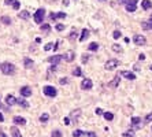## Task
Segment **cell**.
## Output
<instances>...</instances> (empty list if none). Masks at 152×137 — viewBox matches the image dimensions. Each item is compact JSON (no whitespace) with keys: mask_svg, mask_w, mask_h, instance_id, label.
Listing matches in <instances>:
<instances>
[{"mask_svg":"<svg viewBox=\"0 0 152 137\" xmlns=\"http://www.w3.org/2000/svg\"><path fill=\"white\" fill-rule=\"evenodd\" d=\"M0 68H2V71L6 75H11V74L15 73V66L13 63H8V62H4L3 64H0Z\"/></svg>","mask_w":152,"mask_h":137,"instance_id":"6da1fadb","label":"cell"},{"mask_svg":"<svg viewBox=\"0 0 152 137\" xmlns=\"http://www.w3.org/2000/svg\"><path fill=\"white\" fill-rule=\"evenodd\" d=\"M118 66H119V60L118 59H110V60H107V62H106L104 68H106V70H108V71H111V70H115Z\"/></svg>","mask_w":152,"mask_h":137,"instance_id":"7a4b0ae2","label":"cell"},{"mask_svg":"<svg viewBox=\"0 0 152 137\" xmlns=\"http://www.w3.org/2000/svg\"><path fill=\"white\" fill-rule=\"evenodd\" d=\"M43 92H44V95L48 96V97H55L58 93V91L55 89L54 86H51V85H47V86H44L43 88Z\"/></svg>","mask_w":152,"mask_h":137,"instance_id":"3957f363","label":"cell"},{"mask_svg":"<svg viewBox=\"0 0 152 137\" xmlns=\"http://www.w3.org/2000/svg\"><path fill=\"white\" fill-rule=\"evenodd\" d=\"M44 15H45V10L44 8H38L37 11H36V14H34V22L36 23H41L43 22V19H44Z\"/></svg>","mask_w":152,"mask_h":137,"instance_id":"277c9868","label":"cell"},{"mask_svg":"<svg viewBox=\"0 0 152 137\" xmlns=\"http://www.w3.org/2000/svg\"><path fill=\"white\" fill-rule=\"evenodd\" d=\"M137 2L138 0H127V3L125 4L127 13H134L136 8H137Z\"/></svg>","mask_w":152,"mask_h":137,"instance_id":"5b68a950","label":"cell"},{"mask_svg":"<svg viewBox=\"0 0 152 137\" xmlns=\"http://www.w3.org/2000/svg\"><path fill=\"white\" fill-rule=\"evenodd\" d=\"M133 41H134L136 45H145L147 38H145V36H143V34H134Z\"/></svg>","mask_w":152,"mask_h":137,"instance_id":"8992f818","label":"cell"},{"mask_svg":"<svg viewBox=\"0 0 152 137\" xmlns=\"http://www.w3.org/2000/svg\"><path fill=\"white\" fill-rule=\"evenodd\" d=\"M92 85H93V82H92V80H89V78L82 80V82H81V88H82L84 91H89V89H92Z\"/></svg>","mask_w":152,"mask_h":137,"instance_id":"52a82bcc","label":"cell"},{"mask_svg":"<svg viewBox=\"0 0 152 137\" xmlns=\"http://www.w3.org/2000/svg\"><path fill=\"white\" fill-rule=\"evenodd\" d=\"M60 60H63V55H54V56H49L48 58V62L49 63H52V64H59V62Z\"/></svg>","mask_w":152,"mask_h":137,"instance_id":"ba28073f","label":"cell"},{"mask_svg":"<svg viewBox=\"0 0 152 137\" xmlns=\"http://www.w3.org/2000/svg\"><path fill=\"white\" fill-rule=\"evenodd\" d=\"M74 58H75V54H74V51H71V50L63 54V59H65L66 62H73Z\"/></svg>","mask_w":152,"mask_h":137,"instance_id":"9c48e42d","label":"cell"},{"mask_svg":"<svg viewBox=\"0 0 152 137\" xmlns=\"http://www.w3.org/2000/svg\"><path fill=\"white\" fill-rule=\"evenodd\" d=\"M121 77H125L126 80H136L134 73H131V71H127V70H122V71H121Z\"/></svg>","mask_w":152,"mask_h":137,"instance_id":"30bf717a","label":"cell"},{"mask_svg":"<svg viewBox=\"0 0 152 137\" xmlns=\"http://www.w3.org/2000/svg\"><path fill=\"white\" fill-rule=\"evenodd\" d=\"M119 81H121V77H119V75H115V77L108 82V86L110 88H117L119 85Z\"/></svg>","mask_w":152,"mask_h":137,"instance_id":"8fae6325","label":"cell"},{"mask_svg":"<svg viewBox=\"0 0 152 137\" xmlns=\"http://www.w3.org/2000/svg\"><path fill=\"white\" fill-rule=\"evenodd\" d=\"M21 96H23V97H29V96H32V89L29 86H23L21 88Z\"/></svg>","mask_w":152,"mask_h":137,"instance_id":"7c38bea8","label":"cell"},{"mask_svg":"<svg viewBox=\"0 0 152 137\" xmlns=\"http://www.w3.org/2000/svg\"><path fill=\"white\" fill-rule=\"evenodd\" d=\"M49 18H51V21H56V19H65L66 18V14L65 13H58V14H51L49 15Z\"/></svg>","mask_w":152,"mask_h":137,"instance_id":"4fadbf2b","label":"cell"},{"mask_svg":"<svg viewBox=\"0 0 152 137\" xmlns=\"http://www.w3.org/2000/svg\"><path fill=\"white\" fill-rule=\"evenodd\" d=\"M6 103H7V106H14V104H17V99L13 95H8L6 97Z\"/></svg>","mask_w":152,"mask_h":137,"instance_id":"5bb4252c","label":"cell"},{"mask_svg":"<svg viewBox=\"0 0 152 137\" xmlns=\"http://www.w3.org/2000/svg\"><path fill=\"white\" fill-rule=\"evenodd\" d=\"M13 121H14L15 125H22V126H23V125H26V119L22 118V116H14Z\"/></svg>","mask_w":152,"mask_h":137,"instance_id":"9a60e30c","label":"cell"},{"mask_svg":"<svg viewBox=\"0 0 152 137\" xmlns=\"http://www.w3.org/2000/svg\"><path fill=\"white\" fill-rule=\"evenodd\" d=\"M10 132H11V136H13V137H22L21 132H19V129H18V128H15V126L11 128V129H10Z\"/></svg>","mask_w":152,"mask_h":137,"instance_id":"2e32d148","label":"cell"},{"mask_svg":"<svg viewBox=\"0 0 152 137\" xmlns=\"http://www.w3.org/2000/svg\"><path fill=\"white\" fill-rule=\"evenodd\" d=\"M79 115H81V110H75V111H71L70 118L74 119V122H77V119L79 118Z\"/></svg>","mask_w":152,"mask_h":137,"instance_id":"e0dca14e","label":"cell"},{"mask_svg":"<svg viewBox=\"0 0 152 137\" xmlns=\"http://www.w3.org/2000/svg\"><path fill=\"white\" fill-rule=\"evenodd\" d=\"M141 7L144 10H149V8H152V2H151V0H143Z\"/></svg>","mask_w":152,"mask_h":137,"instance_id":"ac0fdd59","label":"cell"},{"mask_svg":"<svg viewBox=\"0 0 152 137\" xmlns=\"http://www.w3.org/2000/svg\"><path fill=\"white\" fill-rule=\"evenodd\" d=\"M140 123H141V118H138V116H133L131 118V125L136 126V129L140 128Z\"/></svg>","mask_w":152,"mask_h":137,"instance_id":"d6986e66","label":"cell"},{"mask_svg":"<svg viewBox=\"0 0 152 137\" xmlns=\"http://www.w3.org/2000/svg\"><path fill=\"white\" fill-rule=\"evenodd\" d=\"M89 34H90V33H89V30H88V29H84V30H82L81 37H79V41H81V43H82V41H85V40L89 37Z\"/></svg>","mask_w":152,"mask_h":137,"instance_id":"ffe728a7","label":"cell"},{"mask_svg":"<svg viewBox=\"0 0 152 137\" xmlns=\"http://www.w3.org/2000/svg\"><path fill=\"white\" fill-rule=\"evenodd\" d=\"M17 104H19L22 108H27V107H29V103H27L25 99H17Z\"/></svg>","mask_w":152,"mask_h":137,"instance_id":"44dd1931","label":"cell"},{"mask_svg":"<svg viewBox=\"0 0 152 137\" xmlns=\"http://www.w3.org/2000/svg\"><path fill=\"white\" fill-rule=\"evenodd\" d=\"M18 17L21 19H25V21H26V19L30 18V14H29V11H21V13L18 14Z\"/></svg>","mask_w":152,"mask_h":137,"instance_id":"7402d4cb","label":"cell"},{"mask_svg":"<svg viewBox=\"0 0 152 137\" xmlns=\"http://www.w3.org/2000/svg\"><path fill=\"white\" fill-rule=\"evenodd\" d=\"M141 27L144 30H149L152 29V22L151 21H148V22H141Z\"/></svg>","mask_w":152,"mask_h":137,"instance_id":"603a6c76","label":"cell"},{"mask_svg":"<svg viewBox=\"0 0 152 137\" xmlns=\"http://www.w3.org/2000/svg\"><path fill=\"white\" fill-rule=\"evenodd\" d=\"M23 64H25L26 68H30L32 66H33V60L29 59V58H25V59H23Z\"/></svg>","mask_w":152,"mask_h":137,"instance_id":"cb8c5ba5","label":"cell"},{"mask_svg":"<svg viewBox=\"0 0 152 137\" xmlns=\"http://www.w3.org/2000/svg\"><path fill=\"white\" fill-rule=\"evenodd\" d=\"M40 29H41V32H44V33H49V32H51V26L48 25V23H44V25H41Z\"/></svg>","mask_w":152,"mask_h":137,"instance_id":"d4e9b609","label":"cell"},{"mask_svg":"<svg viewBox=\"0 0 152 137\" xmlns=\"http://www.w3.org/2000/svg\"><path fill=\"white\" fill-rule=\"evenodd\" d=\"M88 50L89 51H97L99 50V44L97 43H90L89 47H88Z\"/></svg>","mask_w":152,"mask_h":137,"instance_id":"484cf974","label":"cell"},{"mask_svg":"<svg viewBox=\"0 0 152 137\" xmlns=\"http://www.w3.org/2000/svg\"><path fill=\"white\" fill-rule=\"evenodd\" d=\"M0 21H2L3 23H4V25H11V18L10 17H2V19H0Z\"/></svg>","mask_w":152,"mask_h":137,"instance_id":"4316f807","label":"cell"},{"mask_svg":"<svg viewBox=\"0 0 152 137\" xmlns=\"http://www.w3.org/2000/svg\"><path fill=\"white\" fill-rule=\"evenodd\" d=\"M103 115H104V118L107 121H113L114 119V114H113V112H104Z\"/></svg>","mask_w":152,"mask_h":137,"instance_id":"83f0119b","label":"cell"},{"mask_svg":"<svg viewBox=\"0 0 152 137\" xmlns=\"http://www.w3.org/2000/svg\"><path fill=\"white\" fill-rule=\"evenodd\" d=\"M48 119H49V115H48L47 112H44V114H43L41 116H40V121H41V122H44V123H45Z\"/></svg>","mask_w":152,"mask_h":137,"instance_id":"f1b7e54d","label":"cell"},{"mask_svg":"<svg viewBox=\"0 0 152 137\" xmlns=\"http://www.w3.org/2000/svg\"><path fill=\"white\" fill-rule=\"evenodd\" d=\"M113 51L114 52H122V47L121 45H118V44H113Z\"/></svg>","mask_w":152,"mask_h":137,"instance_id":"f546056e","label":"cell"},{"mask_svg":"<svg viewBox=\"0 0 152 137\" xmlns=\"http://www.w3.org/2000/svg\"><path fill=\"white\" fill-rule=\"evenodd\" d=\"M81 136H84V132L79 130V129H77V130L73 132V137H81Z\"/></svg>","mask_w":152,"mask_h":137,"instance_id":"4dcf8cb0","label":"cell"},{"mask_svg":"<svg viewBox=\"0 0 152 137\" xmlns=\"http://www.w3.org/2000/svg\"><path fill=\"white\" fill-rule=\"evenodd\" d=\"M73 75H75V77H81V68L75 67L74 70H73Z\"/></svg>","mask_w":152,"mask_h":137,"instance_id":"1f68e13d","label":"cell"},{"mask_svg":"<svg viewBox=\"0 0 152 137\" xmlns=\"http://www.w3.org/2000/svg\"><path fill=\"white\" fill-rule=\"evenodd\" d=\"M121 36H122V33H121V32H119V30H115L114 33H113V37H114L115 40H118L119 37H121Z\"/></svg>","mask_w":152,"mask_h":137,"instance_id":"d6a6232c","label":"cell"},{"mask_svg":"<svg viewBox=\"0 0 152 137\" xmlns=\"http://www.w3.org/2000/svg\"><path fill=\"white\" fill-rule=\"evenodd\" d=\"M84 136L85 137H96V133L95 132H84Z\"/></svg>","mask_w":152,"mask_h":137,"instance_id":"836d02e7","label":"cell"},{"mask_svg":"<svg viewBox=\"0 0 152 137\" xmlns=\"http://www.w3.org/2000/svg\"><path fill=\"white\" fill-rule=\"evenodd\" d=\"M123 136L125 137H134V132L133 130H127V132L123 133Z\"/></svg>","mask_w":152,"mask_h":137,"instance_id":"e575fe53","label":"cell"},{"mask_svg":"<svg viewBox=\"0 0 152 137\" xmlns=\"http://www.w3.org/2000/svg\"><path fill=\"white\" fill-rule=\"evenodd\" d=\"M54 48V43H48L45 47H44V51H49V50H52Z\"/></svg>","mask_w":152,"mask_h":137,"instance_id":"d590c367","label":"cell"},{"mask_svg":"<svg viewBox=\"0 0 152 137\" xmlns=\"http://www.w3.org/2000/svg\"><path fill=\"white\" fill-rule=\"evenodd\" d=\"M151 121H152V112H149V114H148V115L145 116L144 122H145V123H148V122H151Z\"/></svg>","mask_w":152,"mask_h":137,"instance_id":"8d00e7d4","label":"cell"},{"mask_svg":"<svg viewBox=\"0 0 152 137\" xmlns=\"http://www.w3.org/2000/svg\"><path fill=\"white\" fill-rule=\"evenodd\" d=\"M55 29H56L58 32H62L63 29H65V25H62V23H58V25L55 26Z\"/></svg>","mask_w":152,"mask_h":137,"instance_id":"74e56055","label":"cell"},{"mask_svg":"<svg viewBox=\"0 0 152 137\" xmlns=\"http://www.w3.org/2000/svg\"><path fill=\"white\" fill-rule=\"evenodd\" d=\"M52 137H62V133L59 130H54L52 132Z\"/></svg>","mask_w":152,"mask_h":137,"instance_id":"f35d334b","label":"cell"},{"mask_svg":"<svg viewBox=\"0 0 152 137\" xmlns=\"http://www.w3.org/2000/svg\"><path fill=\"white\" fill-rule=\"evenodd\" d=\"M88 60H89V56H88L86 54H85V55H82V63H86Z\"/></svg>","mask_w":152,"mask_h":137,"instance_id":"ab89813d","label":"cell"},{"mask_svg":"<svg viewBox=\"0 0 152 137\" xmlns=\"http://www.w3.org/2000/svg\"><path fill=\"white\" fill-rule=\"evenodd\" d=\"M13 7H14V10H19V2H18V0H15V3L13 4Z\"/></svg>","mask_w":152,"mask_h":137,"instance_id":"60d3db41","label":"cell"},{"mask_svg":"<svg viewBox=\"0 0 152 137\" xmlns=\"http://www.w3.org/2000/svg\"><path fill=\"white\" fill-rule=\"evenodd\" d=\"M14 3H15V0H4V4H7V6L14 4Z\"/></svg>","mask_w":152,"mask_h":137,"instance_id":"b9f144b4","label":"cell"},{"mask_svg":"<svg viewBox=\"0 0 152 137\" xmlns=\"http://www.w3.org/2000/svg\"><path fill=\"white\" fill-rule=\"evenodd\" d=\"M96 114H97V115H103L104 112H103L102 108H96Z\"/></svg>","mask_w":152,"mask_h":137,"instance_id":"7bdbcfd3","label":"cell"},{"mask_svg":"<svg viewBox=\"0 0 152 137\" xmlns=\"http://www.w3.org/2000/svg\"><path fill=\"white\" fill-rule=\"evenodd\" d=\"M63 122L65 125H70V118H63Z\"/></svg>","mask_w":152,"mask_h":137,"instance_id":"ee69618b","label":"cell"},{"mask_svg":"<svg viewBox=\"0 0 152 137\" xmlns=\"http://www.w3.org/2000/svg\"><path fill=\"white\" fill-rule=\"evenodd\" d=\"M127 0H118V4H126Z\"/></svg>","mask_w":152,"mask_h":137,"instance_id":"f6af8a7d","label":"cell"},{"mask_svg":"<svg viewBox=\"0 0 152 137\" xmlns=\"http://www.w3.org/2000/svg\"><path fill=\"white\" fill-rule=\"evenodd\" d=\"M75 38V32H71V34H70V40H74Z\"/></svg>","mask_w":152,"mask_h":137,"instance_id":"bcb514c9","label":"cell"},{"mask_svg":"<svg viewBox=\"0 0 152 137\" xmlns=\"http://www.w3.org/2000/svg\"><path fill=\"white\" fill-rule=\"evenodd\" d=\"M138 59H140V60H144V59H145V55H144V54H140V55H138Z\"/></svg>","mask_w":152,"mask_h":137,"instance_id":"7dc6e473","label":"cell"},{"mask_svg":"<svg viewBox=\"0 0 152 137\" xmlns=\"http://www.w3.org/2000/svg\"><path fill=\"white\" fill-rule=\"evenodd\" d=\"M67 82H69V80H67V78H62L60 80V84H67Z\"/></svg>","mask_w":152,"mask_h":137,"instance_id":"c3c4849f","label":"cell"},{"mask_svg":"<svg viewBox=\"0 0 152 137\" xmlns=\"http://www.w3.org/2000/svg\"><path fill=\"white\" fill-rule=\"evenodd\" d=\"M62 4H63V6H69V0H63Z\"/></svg>","mask_w":152,"mask_h":137,"instance_id":"681fc988","label":"cell"},{"mask_svg":"<svg viewBox=\"0 0 152 137\" xmlns=\"http://www.w3.org/2000/svg\"><path fill=\"white\" fill-rule=\"evenodd\" d=\"M0 122H4V116H3L2 112H0Z\"/></svg>","mask_w":152,"mask_h":137,"instance_id":"f907efd6","label":"cell"},{"mask_svg":"<svg viewBox=\"0 0 152 137\" xmlns=\"http://www.w3.org/2000/svg\"><path fill=\"white\" fill-rule=\"evenodd\" d=\"M134 70H136V71L140 70V66H138V64H134Z\"/></svg>","mask_w":152,"mask_h":137,"instance_id":"816d5d0a","label":"cell"},{"mask_svg":"<svg viewBox=\"0 0 152 137\" xmlns=\"http://www.w3.org/2000/svg\"><path fill=\"white\" fill-rule=\"evenodd\" d=\"M0 137H7V136L4 134V133H0Z\"/></svg>","mask_w":152,"mask_h":137,"instance_id":"f5cc1de1","label":"cell"},{"mask_svg":"<svg viewBox=\"0 0 152 137\" xmlns=\"http://www.w3.org/2000/svg\"><path fill=\"white\" fill-rule=\"evenodd\" d=\"M45 2H48V3H52V2H55V0H45Z\"/></svg>","mask_w":152,"mask_h":137,"instance_id":"db71d44e","label":"cell"},{"mask_svg":"<svg viewBox=\"0 0 152 137\" xmlns=\"http://www.w3.org/2000/svg\"><path fill=\"white\" fill-rule=\"evenodd\" d=\"M149 21L152 22V14H151V17H149Z\"/></svg>","mask_w":152,"mask_h":137,"instance_id":"11a10c76","label":"cell"},{"mask_svg":"<svg viewBox=\"0 0 152 137\" xmlns=\"http://www.w3.org/2000/svg\"><path fill=\"white\" fill-rule=\"evenodd\" d=\"M149 70H152V64H151V66H149Z\"/></svg>","mask_w":152,"mask_h":137,"instance_id":"9f6ffc18","label":"cell"},{"mask_svg":"<svg viewBox=\"0 0 152 137\" xmlns=\"http://www.w3.org/2000/svg\"><path fill=\"white\" fill-rule=\"evenodd\" d=\"M99 2H106V0H99Z\"/></svg>","mask_w":152,"mask_h":137,"instance_id":"6f0895ef","label":"cell"}]
</instances>
